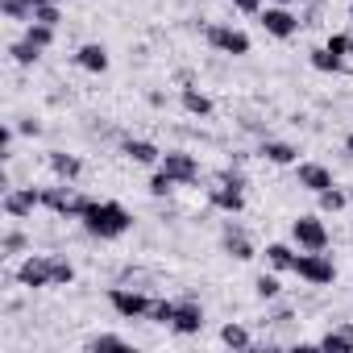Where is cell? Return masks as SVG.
Returning <instances> with one entry per match:
<instances>
[{"mask_svg":"<svg viewBox=\"0 0 353 353\" xmlns=\"http://www.w3.org/2000/svg\"><path fill=\"white\" fill-rule=\"evenodd\" d=\"M295 274L303 279V283H312V287H328L332 279H336V266L324 258V250L316 254V250H303L299 258H295Z\"/></svg>","mask_w":353,"mask_h":353,"instance_id":"cell-3","label":"cell"},{"mask_svg":"<svg viewBox=\"0 0 353 353\" xmlns=\"http://www.w3.org/2000/svg\"><path fill=\"white\" fill-rule=\"evenodd\" d=\"M38 204H42V192H34V188H13L5 196V212L9 216H30Z\"/></svg>","mask_w":353,"mask_h":353,"instance_id":"cell-13","label":"cell"},{"mask_svg":"<svg viewBox=\"0 0 353 353\" xmlns=\"http://www.w3.org/2000/svg\"><path fill=\"white\" fill-rule=\"evenodd\" d=\"M221 341H225L229 349H250V345H254V336H250L241 324H225V328H221Z\"/></svg>","mask_w":353,"mask_h":353,"instance_id":"cell-24","label":"cell"},{"mask_svg":"<svg viewBox=\"0 0 353 353\" xmlns=\"http://www.w3.org/2000/svg\"><path fill=\"white\" fill-rule=\"evenodd\" d=\"M50 279H54V287H67V283H75V266L67 258H50Z\"/></svg>","mask_w":353,"mask_h":353,"instance_id":"cell-26","label":"cell"},{"mask_svg":"<svg viewBox=\"0 0 353 353\" xmlns=\"http://www.w3.org/2000/svg\"><path fill=\"white\" fill-rule=\"evenodd\" d=\"M9 54H13V63H17V67H34V63L42 59V50H38V46L30 42V38L13 42V46H9Z\"/></svg>","mask_w":353,"mask_h":353,"instance_id":"cell-21","label":"cell"},{"mask_svg":"<svg viewBox=\"0 0 353 353\" xmlns=\"http://www.w3.org/2000/svg\"><path fill=\"white\" fill-rule=\"evenodd\" d=\"M50 170L59 174V179L75 183V179H79V170H83V162H79L75 154H59V150H54V154H50Z\"/></svg>","mask_w":353,"mask_h":353,"instance_id":"cell-17","label":"cell"},{"mask_svg":"<svg viewBox=\"0 0 353 353\" xmlns=\"http://www.w3.org/2000/svg\"><path fill=\"white\" fill-rule=\"evenodd\" d=\"M88 349H129V341L125 336H112V332H100V336L88 341Z\"/></svg>","mask_w":353,"mask_h":353,"instance_id":"cell-31","label":"cell"},{"mask_svg":"<svg viewBox=\"0 0 353 353\" xmlns=\"http://www.w3.org/2000/svg\"><path fill=\"white\" fill-rule=\"evenodd\" d=\"M274 5H307V0H274Z\"/></svg>","mask_w":353,"mask_h":353,"instance_id":"cell-38","label":"cell"},{"mask_svg":"<svg viewBox=\"0 0 353 353\" xmlns=\"http://www.w3.org/2000/svg\"><path fill=\"white\" fill-rule=\"evenodd\" d=\"M295 250L291 245H283V241H274V245H266V262L274 266V270H295Z\"/></svg>","mask_w":353,"mask_h":353,"instance_id":"cell-20","label":"cell"},{"mask_svg":"<svg viewBox=\"0 0 353 353\" xmlns=\"http://www.w3.org/2000/svg\"><path fill=\"white\" fill-rule=\"evenodd\" d=\"M158 170H166L174 183H196V179H200V162H196L192 154H183V150H170V154H162Z\"/></svg>","mask_w":353,"mask_h":353,"instance_id":"cell-8","label":"cell"},{"mask_svg":"<svg viewBox=\"0 0 353 353\" xmlns=\"http://www.w3.org/2000/svg\"><path fill=\"white\" fill-rule=\"evenodd\" d=\"M299 188H307V192H328L332 188V170L328 166H320V162H299Z\"/></svg>","mask_w":353,"mask_h":353,"instance_id":"cell-12","label":"cell"},{"mask_svg":"<svg viewBox=\"0 0 353 353\" xmlns=\"http://www.w3.org/2000/svg\"><path fill=\"white\" fill-rule=\"evenodd\" d=\"M34 21H42V26H59L63 13H59V5H38V9H34Z\"/></svg>","mask_w":353,"mask_h":353,"instance_id":"cell-32","label":"cell"},{"mask_svg":"<svg viewBox=\"0 0 353 353\" xmlns=\"http://www.w3.org/2000/svg\"><path fill=\"white\" fill-rule=\"evenodd\" d=\"M324 46H328L332 54H341V59H345V54H353V38H345V34H332Z\"/></svg>","mask_w":353,"mask_h":353,"instance_id":"cell-34","label":"cell"},{"mask_svg":"<svg viewBox=\"0 0 353 353\" xmlns=\"http://www.w3.org/2000/svg\"><path fill=\"white\" fill-rule=\"evenodd\" d=\"M183 108H188L192 117H208V112H212V100H208L204 92H196V88H183Z\"/></svg>","mask_w":353,"mask_h":353,"instance_id":"cell-23","label":"cell"},{"mask_svg":"<svg viewBox=\"0 0 353 353\" xmlns=\"http://www.w3.org/2000/svg\"><path fill=\"white\" fill-rule=\"evenodd\" d=\"M170 328L179 332V336H192V332H200V328H204V307H200V303H192V299L174 303V320H170Z\"/></svg>","mask_w":353,"mask_h":353,"instance_id":"cell-11","label":"cell"},{"mask_svg":"<svg viewBox=\"0 0 353 353\" xmlns=\"http://www.w3.org/2000/svg\"><path fill=\"white\" fill-rule=\"evenodd\" d=\"M108 303H112V312H117V316H125V320H137V316H150V303H154V299H145L141 291L112 287V291H108Z\"/></svg>","mask_w":353,"mask_h":353,"instance_id":"cell-10","label":"cell"},{"mask_svg":"<svg viewBox=\"0 0 353 353\" xmlns=\"http://www.w3.org/2000/svg\"><path fill=\"white\" fill-rule=\"evenodd\" d=\"M312 67H316V71H324V75H336V71L345 67V59H341V54H332L328 46H320V50H312Z\"/></svg>","mask_w":353,"mask_h":353,"instance_id":"cell-22","label":"cell"},{"mask_svg":"<svg viewBox=\"0 0 353 353\" xmlns=\"http://www.w3.org/2000/svg\"><path fill=\"white\" fill-rule=\"evenodd\" d=\"M17 283L30 287V291H38V287H54V279H50V258H46V254H30V258L17 266Z\"/></svg>","mask_w":353,"mask_h":353,"instance_id":"cell-9","label":"cell"},{"mask_svg":"<svg viewBox=\"0 0 353 353\" xmlns=\"http://www.w3.org/2000/svg\"><path fill=\"white\" fill-rule=\"evenodd\" d=\"M121 150H125V158H133L137 166H158V162H162V150H158L154 141H141V137H137V141L129 137Z\"/></svg>","mask_w":353,"mask_h":353,"instance_id":"cell-15","label":"cell"},{"mask_svg":"<svg viewBox=\"0 0 353 353\" xmlns=\"http://www.w3.org/2000/svg\"><path fill=\"white\" fill-rule=\"evenodd\" d=\"M345 150H349V154H353V133H349V137H345Z\"/></svg>","mask_w":353,"mask_h":353,"instance_id":"cell-39","label":"cell"},{"mask_svg":"<svg viewBox=\"0 0 353 353\" xmlns=\"http://www.w3.org/2000/svg\"><path fill=\"white\" fill-rule=\"evenodd\" d=\"M79 221H83V229H88L92 237H100V241L125 237V233H129V225H133L129 208H125V204H117V200H92V204H88V212H83Z\"/></svg>","mask_w":353,"mask_h":353,"instance_id":"cell-1","label":"cell"},{"mask_svg":"<svg viewBox=\"0 0 353 353\" xmlns=\"http://www.w3.org/2000/svg\"><path fill=\"white\" fill-rule=\"evenodd\" d=\"M166 192H174V179H170L166 170H158L154 179H150V196H166Z\"/></svg>","mask_w":353,"mask_h":353,"instance_id":"cell-33","label":"cell"},{"mask_svg":"<svg viewBox=\"0 0 353 353\" xmlns=\"http://www.w3.org/2000/svg\"><path fill=\"white\" fill-rule=\"evenodd\" d=\"M225 250H229L237 262H250V258H254V245H250V237H245L241 229H229V233H225Z\"/></svg>","mask_w":353,"mask_h":353,"instance_id":"cell-19","label":"cell"},{"mask_svg":"<svg viewBox=\"0 0 353 353\" xmlns=\"http://www.w3.org/2000/svg\"><path fill=\"white\" fill-rule=\"evenodd\" d=\"M150 320L170 324V320H174V303H170V299H154V303H150Z\"/></svg>","mask_w":353,"mask_h":353,"instance_id":"cell-30","label":"cell"},{"mask_svg":"<svg viewBox=\"0 0 353 353\" xmlns=\"http://www.w3.org/2000/svg\"><path fill=\"white\" fill-rule=\"evenodd\" d=\"M237 13H262V0H229Z\"/></svg>","mask_w":353,"mask_h":353,"instance_id":"cell-35","label":"cell"},{"mask_svg":"<svg viewBox=\"0 0 353 353\" xmlns=\"http://www.w3.org/2000/svg\"><path fill=\"white\" fill-rule=\"evenodd\" d=\"M0 9H5L9 21H34V5H26V0H5Z\"/></svg>","mask_w":353,"mask_h":353,"instance_id":"cell-27","label":"cell"},{"mask_svg":"<svg viewBox=\"0 0 353 353\" xmlns=\"http://www.w3.org/2000/svg\"><path fill=\"white\" fill-rule=\"evenodd\" d=\"M21 245H26V237H21V233H9V237H5V254H17Z\"/></svg>","mask_w":353,"mask_h":353,"instance_id":"cell-36","label":"cell"},{"mask_svg":"<svg viewBox=\"0 0 353 353\" xmlns=\"http://www.w3.org/2000/svg\"><path fill=\"white\" fill-rule=\"evenodd\" d=\"M42 204H46L50 212H59V216H75V221H79V216L88 212V204H92V200H83V196L63 179L59 188H46V192H42Z\"/></svg>","mask_w":353,"mask_h":353,"instance_id":"cell-2","label":"cell"},{"mask_svg":"<svg viewBox=\"0 0 353 353\" xmlns=\"http://www.w3.org/2000/svg\"><path fill=\"white\" fill-rule=\"evenodd\" d=\"M320 349H328V353H353V324H341V328L324 332Z\"/></svg>","mask_w":353,"mask_h":353,"instance_id":"cell-16","label":"cell"},{"mask_svg":"<svg viewBox=\"0 0 353 353\" xmlns=\"http://www.w3.org/2000/svg\"><path fill=\"white\" fill-rule=\"evenodd\" d=\"M341 208H345V192H336V188L320 192V212H341Z\"/></svg>","mask_w":353,"mask_h":353,"instance_id":"cell-28","label":"cell"},{"mask_svg":"<svg viewBox=\"0 0 353 353\" xmlns=\"http://www.w3.org/2000/svg\"><path fill=\"white\" fill-rule=\"evenodd\" d=\"M75 63H79L83 71H92V75H104V71H108V50H104L100 42H88V46H79Z\"/></svg>","mask_w":353,"mask_h":353,"instance_id":"cell-14","label":"cell"},{"mask_svg":"<svg viewBox=\"0 0 353 353\" xmlns=\"http://www.w3.org/2000/svg\"><path fill=\"white\" fill-rule=\"evenodd\" d=\"M291 237H295V245L299 250H328V229H324V221L320 216H299L295 225H291Z\"/></svg>","mask_w":353,"mask_h":353,"instance_id":"cell-7","label":"cell"},{"mask_svg":"<svg viewBox=\"0 0 353 353\" xmlns=\"http://www.w3.org/2000/svg\"><path fill=\"white\" fill-rule=\"evenodd\" d=\"M212 208H221V212H229V216H237L241 208H245V179L241 174H225V183L221 188H212Z\"/></svg>","mask_w":353,"mask_h":353,"instance_id":"cell-4","label":"cell"},{"mask_svg":"<svg viewBox=\"0 0 353 353\" xmlns=\"http://www.w3.org/2000/svg\"><path fill=\"white\" fill-rule=\"evenodd\" d=\"M262 158L274 162V166H291V162L299 158V150L287 145V141H262Z\"/></svg>","mask_w":353,"mask_h":353,"instance_id":"cell-18","label":"cell"},{"mask_svg":"<svg viewBox=\"0 0 353 353\" xmlns=\"http://www.w3.org/2000/svg\"><path fill=\"white\" fill-rule=\"evenodd\" d=\"M208 46L221 50V54L241 59V54H250V34H241L233 26H208Z\"/></svg>","mask_w":353,"mask_h":353,"instance_id":"cell-6","label":"cell"},{"mask_svg":"<svg viewBox=\"0 0 353 353\" xmlns=\"http://www.w3.org/2000/svg\"><path fill=\"white\" fill-rule=\"evenodd\" d=\"M254 291H258V299H274V295H279L283 287H279V279H274V274H258Z\"/></svg>","mask_w":353,"mask_h":353,"instance_id":"cell-29","label":"cell"},{"mask_svg":"<svg viewBox=\"0 0 353 353\" xmlns=\"http://www.w3.org/2000/svg\"><path fill=\"white\" fill-rule=\"evenodd\" d=\"M26 5H34V9H38V5H59V0H26Z\"/></svg>","mask_w":353,"mask_h":353,"instance_id":"cell-37","label":"cell"},{"mask_svg":"<svg viewBox=\"0 0 353 353\" xmlns=\"http://www.w3.org/2000/svg\"><path fill=\"white\" fill-rule=\"evenodd\" d=\"M258 17H262V30H266L270 38H295V34H299V17H295L287 5H266Z\"/></svg>","mask_w":353,"mask_h":353,"instance_id":"cell-5","label":"cell"},{"mask_svg":"<svg viewBox=\"0 0 353 353\" xmlns=\"http://www.w3.org/2000/svg\"><path fill=\"white\" fill-rule=\"evenodd\" d=\"M26 38L38 46V50H46L50 42H54V26H42V21H30V30H26Z\"/></svg>","mask_w":353,"mask_h":353,"instance_id":"cell-25","label":"cell"}]
</instances>
